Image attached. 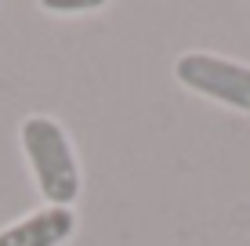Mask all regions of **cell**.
Segmentation results:
<instances>
[{
  "mask_svg": "<svg viewBox=\"0 0 250 246\" xmlns=\"http://www.w3.org/2000/svg\"><path fill=\"white\" fill-rule=\"evenodd\" d=\"M174 76L196 95H207V98L221 101V105L250 113V65H243V62L188 51V55L178 58Z\"/></svg>",
  "mask_w": 250,
  "mask_h": 246,
  "instance_id": "cell-2",
  "label": "cell"
},
{
  "mask_svg": "<svg viewBox=\"0 0 250 246\" xmlns=\"http://www.w3.org/2000/svg\"><path fill=\"white\" fill-rule=\"evenodd\" d=\"M76 217L69 207H44L0 232V246H58L73 235Z\"/></svg>",
  "mask_w": 250,
  "mask_h": 246,
  "instance_id": "cell-3",
  "label": "cell"
},
{
  "mask_svg": "<svg viewBox=\"0 0 250 246\" xmlns=\"http://www.w3.org/2000/svg\"><path fill=\"white\" fill-rule=\"evenodd\" d=\"M102 7V0H44V11H55V15H76V11H94Z\"/></svg>",
  "mask_w": 250,
  "mask_h": 246,
  "instance_id": "cell-4",
  "label": "cell"
},
{
  "mask_svg": "<svg viewBox=\"0 0 250 246\" xmlns=\"http://www.w3.org/2000/svg\"><path fill=\"white\" fill-rule=\"evenodd\" d=\"M22 152L47 207H69L80 196V163L62 123H55L51 116H29L22 123Z\"/></svg>",
  "mask_w": 250,
  "mask_h": 246,
  "instance_id": "cell-1",
  "label": "cell"
}]
</instances>
